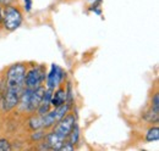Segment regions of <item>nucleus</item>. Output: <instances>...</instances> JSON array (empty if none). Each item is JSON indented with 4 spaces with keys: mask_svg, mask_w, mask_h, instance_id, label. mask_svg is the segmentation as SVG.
Here are the masks:
<instances>
[{
    "mask_svg": "<svg viewBox=\"0 0 159 151\" xmlns=\"http://www.w3.org/2000/svg\"><path fill=\"white\" fill-rule=\"evenodd\" d=\"M74 149H75V146H74L72 144H70L69 141H67V143H62V144H61V146L59 148V150H61V151L74 150Z\"/></svg>",
    "mask_w": 159,
    "mask_h": 151,
    "instance_id": "nucleus-15",
    "label": "nucleus"
},
{
    "mask_svg": "<svg viewBox=\"0 0 159 151\" xmlns=\"http://www.w3.org/2000/svg\"><path fill=\"white\" fill-rule=\"evenodd\" d=\"M31 127L33 129H38L39 127H42V116H40V118H32L31 119Z\"/></svg>",
    "mask_w": 159,
    "mask_h": 151,
    "instance_id": "nucleus-14",
    "label": "nucleus"
},
{
    "mask_svg": "<svg viewBox=\"0 0 159 151\" xmlns=\"http://www.w3.org/2000/svg\"><path fill=\"white\" fill-rule=\"evenodd\" d=\"M2 21H4V26H5L6 29L15 31L22 23V15H21L20 10L14 7V6H10V5L5 6Z\"/></svg>",
    "mask_w": 159,
    "mask_h": 151,
    "instance_id": "nucleus-3",
    "label": "nucleus"
},
{
    "mask_svg": "<svg viewBox=\"0 0 159 151\" xmlns=\"http://www.w3.org/2000/svg\"><path fill=\"white\" fill-rule=\"evenodd\" d=\"M11 150V145L6 139H1L0 140V151H9Z\"/></svg>",
    "mask_w": 159,
    "mask_h": 151,
    "instance_id": "nucleus-13",
    "label": "nucleus"
},
{
    "mask_svg": "<svg viewBox=\"0 0 159 151\" xmlns=\"http://www.w3.org/2000/svg\"><path fill=\"white\" fill-rule=\"evenodd\" d=\"M25 77L26 68L23 65H12L9 68L6 76V88L2 96L4 111H10L19 104L21 94L25 89Z\"/></svg>",
    "mask_w": 159,
    "mask_h": 151,
    "instance_id": "nucleus-1",
    "label": "nucleus"
},
{
    "mask_svg": "<svg viewBox=\"0 0 159 151\" xmlns=\"http://www.w3.org/2000/svg\"><path fill=\"white\" fill-rule=\"evenodd\" d=\"M70 109V104L64 102L62 105L57 106L55 110H53L52 112H47L45 114L42 116V127L44 128H49L52 126H54L55 123H58L60 119L67 113Z\"/></svg>",
    "mask_w": 159,
    "mask_h": 151,
    "instance_id": "nucleus-4",
    "label": "nucleus"
},
{
    "mask_svg": "<svg viewBox=\"0 0 159 151\" xmlns=\"http://www.w3.org/2000/svg\"><path fill=\"white\" fill-rule=\"evenodd\" d=\"M45 78V73L43 71L42 67H36L33 70H31L26 77H25V85L28 88V89H36L40 87L42 82L44 80Z\"/></svg>",
    "mask_w": 159,
    "mask_h": 151,
    "instance_id": "nucleus-5",
    "label": "nucleus"
},
{
    "mask_svg": "<svg viewBox=\"0 0 159 151\" xmlns=\"http://www.w3.org/2000/svg\"><path fill=\"white\" fill-rule=\"evenodd\" d=\"M52 95H53V90L52 89L44 90L42 101H40L39 106H38V113H39V116H43V114H45L47 112H49V107L52 105V102H50Z\"/></svg>",
    "mask_w": 159,
    "mask_h": 151,
    "instance_id": "nucleus-8",
    "label": "nucleus"
},
{
    "mask_svg": "<svg viewBox=\"0 0 159 151\" xmlns=\"http://www.w3.org/2000/svg\"><path fill=\"white\" fill-rule=\"evenodd\" d=\"M65 76V72L60 68L59 66L57 65H52V70L49 72V75L47 76V85H48V89H55V87H58L62 78Z\"/></svg>",
    "mask_w": 159,
    "mask_h": 151,
    "instance_id": "nucleus-6",
    "label": "nucleus"
},
{
    "mask_svg": "<svg viewBox=\"0 0 159 151\" xmlns=\"http://www.w3.org/2000/svg\"><path fill=\"white\" fill-rule=\"evenodd\" d=\"M2 19V14H1V9H0V21Z\"/></svg>",
    "mask_w": 159,
    "mask_h": 151,
    "instance_id": "nucleus-18",
    "label": "nucleus"
},
{
    "mask_svg": "<svg viewBox=\"0 0 159 151\" xmlns=\"http://www.w3.org/2000/svg\"><path fill=\"white\" fill-rule=\"evenodd\" d=\"M32 7V0H25V9L26 11H30Z\"/></svg>",
    "mask_w": 159,
    "mask_h": 151,
    "instance_id": "nucleus-16",
    "label": "nucleus"
},
{
    "mask_svg": "<svg viewBox=\"0 0 159 151\" xmlns=\"http://www.w3.org/2000/svg\"><path fill=\"white\" fill-rule=\"evenodd\" d=\"M153 111H156V112L159 113V94L158 93H156L154 96H153V99H152V107H151Z\"/></svg>",
    "mask_w": 159,
    "mask_h": 151,
    "instance_id": "nucleus-12",
    "label": "nucleus"
},
{
    "mask_svg": "<svg viewBox=\"0 0 159 151\" xmlns=\"http://www.w3.org/2000/svg\"><path fill=\"white\" fill-rule=\"evenodd\" d=\"M44 88L43 87H38L36 89H32V93H31V96H30V101H28V110L30 111H34L38 109L40 101H42V97H43V94H44Z\"/></svg>",
    "mask_w": 159,
    "mask_h": 151,
    "instance_id": "nucleus-7",
    "label": "nucleus"
},
{
    "mask_svg": "<svg viewBox=\"0 0 159 151\" xmlns=\"http://www.w3.org/2000/svg\"><path fill=\"white\" fill-rule=\"evenodd\" d=\"M66 100H67V99H66V90L59 89V90L55 92V94L52 95L50 102H52V105H53L54 107H57V106L62 105L64 102H66Z\"/></svg>",
    "mask_w": 159,
    "mask_h": 151,
    "instance_id": "nucleus-9",
    "label": "nucleus"
},
{
    "mask_svg": "<svg viewBox=\"0 0 159 151\" xmlns=\"http://www.w3.org/2000/svg\"><path fill=\"white\" fill-rule=\"evenodd\" d=\"M146 139H147V141H157L159 139V129L158 127H153V128H151L148 133H147V135H146Z\"/></svg>",
    "mask_w": 159,
    "mask_h": 151,
    "instance_id": "nucleus-11",
    "label": "nucleus"
},
{
    "mask_svg": "<svg viewBox=\"0 0 159 151\" xmlns=\"http://www.w3.org/2000/svg\"><path fill=\"white\" fill-rule=\"evenodd\" d=\"M79 136H80L79 126L75 123L74 127H72V129H71V132L69 133V135H67V138H69V143L72 144V145L75 146V144H77V141H79Z\"/></svg>",
    "mask_w": 159,
    "mask_h": 151,
    "instance_id": "nucleus-10",
    "label": "nucleus"
},
{
    "mask_svg": "<svg viewBox=\"0 0 159 151\" xmlns=\"http://www.w3.org/2000/svg\"><path fill=\"white\" fill-rule=\"evenodd\" d=\"M76 123L75 116L74 114H65L55 127L53 133L47 135V149H53V150H59L64 140L67 138L69 133L71 132L74 124Z\"/></svg>",
    "mask_w": 159,
    "mask_h": 151,
    "instance_id": "nucleus-2",
    "label": "nucleus"
},
{
    "mask_svg": "<svg viewBox=\"0 0 159 151\" xmlns=\"http://www.w3.org/2000/svg\"><path fill=\"white\" fill-rule=\"evenodd\" d=\"M11 2H12V0H0V4L4 6H9Z\"/></svg>",
    "mask_w": 159,
    "mask_h": 151,
    "instance_id": "nucleus-17",
    "label": "nucleus"
}]
</instances>
